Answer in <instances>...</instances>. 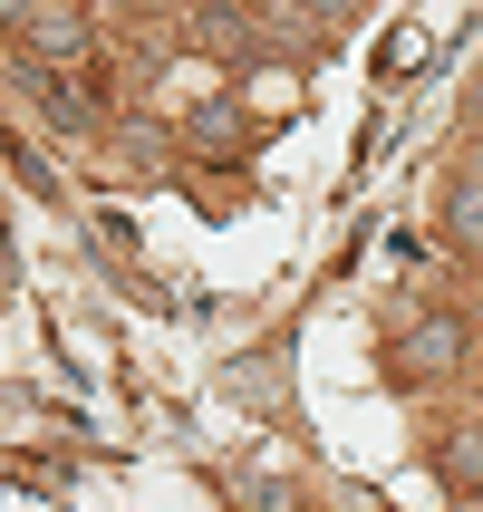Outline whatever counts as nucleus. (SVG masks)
Listing matches in <instances>:
<instances>
[{"instance_id": "nucleus-2", "label": "nucleus", "mask_w": 483, "mask_h": 512, "mask_svg": "<svg viewBox=\"0 0 483 512\" xmlns=\"http://www.w3.org/2000/svg\"><path fill=\"white\" fill-rule=\"evenodd\" d=\"M455 358H464V329H455V319H416V329H406V368L445 377Z\"/></svg>"}, {"instance_id": "nucleus-3", "label": "nucleus", "mask_w": 483, "mask_h": 512, "mask_svg": "<svg viewBox=\"0 0 483 512\" xmlns=\"http://www.w3.org/2000/svg\"><path fill=\"white\" fill-rule=\"evenodd\" d=\"M406 68H426V29H397L387 39V78H406Z\"/></svg>"}, {"instance_id": "nucleus-1", "label": "nucleus", "mask_w": 483, "mask_h": 512, "mask_svg": "<svg viewBox=\"0 0 483 512\" xmlns=\"http://www.w3.org/2000/svg\"><path fill=\"white\" fill-rule=\"evenodd\" d=\"M10 29H20L39 58H78V39H87V20L68 10V0H20V10H10Z\"/></svg>"}]
</instances>
